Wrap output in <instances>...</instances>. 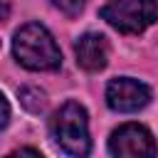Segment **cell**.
I'll list each match as a JSON object with an SVG mask.
<instances>
[{
  "label": "cell",
  "mask_w": 158,
  "mask_h": 158,
  "mask_svg": "<svg viewBox=\"0 0 158 158\" xmlns=\"http://www.w3.org/2000/svg\"><path fill=\"white\" fill-rule=\"evenodd\" d=\"M12 54L30 72H54L62 64V52L54 37L40 22H27L15 32Z\"/></svg>",
  "instance_id": "6da1fadb"
},
{
  "label": "cell",
  "mask_w": 158,
  "mask_h": 158,
  "mask_svg": "<svg viewBox=\"0 0 158 158\" xmlns=\"http://www.w3.org/2000/svg\"><path fill=\"white\" fill-rule=\"evenodd\" d=\"M49 133H52L54 143L72 158H86L91 153L86 111L77 101H67L54 111V116L49 121Z\"/></svg>",
  "instance_id": "7a4b0ae2"
},
{
  "label": "cell",
  "mask_w": 158,
  "mask_h": 158,
  "mask_svg": "<svg viewBox=\"0 0 158 158\" xmlns=\"http://www.w3.org/2000/svg\"><path fill=\"white\" fill-rule=\"evenodd\" d=\"M99 15L123 35H141L158 20V0H111Z\"/></svg>",
  "instance_id": "3957f363"
},
{
  "label": "cell",
  "mask_w": 158,
  "mask_h": 158,
  "mask_svg": "<svg viewBox=\"0 0 158 158\" xmlns=\"http://www.w3.org/2000/svg\"><path fill=\"white\" fill-rule=\"evenodd\" d=\"M111 158H156V138L141 123H123L109 138Z\"/></svg>",
  "instance_id": "277c9868"
},
{
  "label": "cell",
  "mask_w": 158,
  "mask_h": 158,
  "mask_svg": "<svg viewBox=\"0 0 158 158\" xmlns=\"http://www.w3.org/2000/svg\"><path fill=\"white\" fill-rule=\"evenodd\" d=\"M148 101H151V89L138 79L116 77L106 86V104H109V109H114L118 114L141 111Z\"/></svg>",
  "instance_id": "5b68a950"
},
{
  "label": "cell",
  "mask_w": 158,
  "mask_h": 158,
  "mask_svg": "<svg viewBox=\"0 0 158 158\" xmlns=\"http://www.w3.org/2000/svg\"><path fill=\"white\" fill-rule=\"evenodd\" d=\"M77 64L86 72H101L109 64V42L99 32H86L74 44Z\"/></svg>",
  "instance_id": "8992f818"
},
{
  "label": "cell",
  "mask_w": 158,
  "mask_h": 158,
  "mask_svg": "<svg viewBox=\"0 0 158 158\" xmlns=\"http://www.w3.org/2000/svg\"><path fill=\"white\" fill-rule=\"evenodd\" d=\"M54 7H59L64 15H69V17H77L81 10H84V2L86 0H49Z\"/></svg>",
  "instance_id": "52a82bcc"
},
{
  "label": "cell",
  "mask_w": 158,
  "mask_h": 158,
  "mask_svg": "<svg viewBox=\"0 0 158 158\" xmlns=\"http://www.w3.org/2000/svg\"><path fill=\"white\" fill-rule=\"evenodd\" d=\"M5 158H44V156L40 151H35V148H17V151L7 153Z\"/></svg>",
  "instance_id": "ba28073f"
},
{
  "label": "cell",
  "mask_w": 158,
  "mask_h": 158,
  "mask_svg": "<svg viewBox=\"0 0 158 158\" xmlns=\"http://www.w3.org/2000/svg\"><path fill=\"white\" fill-rule=\"evenodd\" d=\"M7 121H10V104H7V99L0 91V131L7 126Z\"/></svg>",
  "instance_id": "9c48e42d"
}]
</instances>
